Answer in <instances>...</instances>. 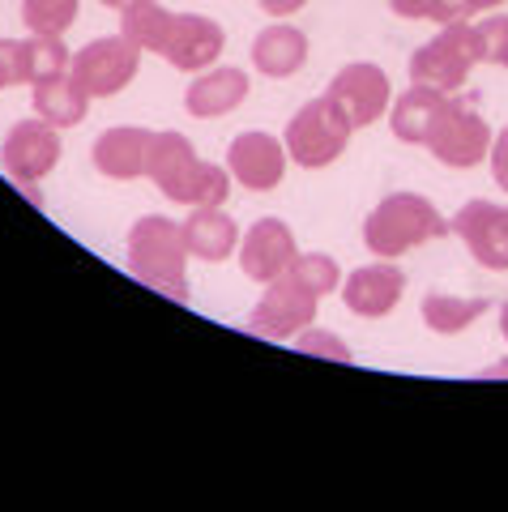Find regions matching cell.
Listing matches in <instances>:
<instances>
[{
  "label": "cell",
  "instance_id": "ffe728a7",
  "mask_svg": "<svg viewBox=\"0 0 508 512\" xmlns=\"http://www.w3.org/2000/svg\"><path fill=\"white\" fill-rule=\"evenodd\" d=\"M308 60V35L291 22H274L252 39V69L265 77H291Z\"/></svg>",
  "mask_w": 508,
  "mask_h": 512
},
{
  "label": "cell",
  "instance_id": "4dcf8cb0",
  "mask_svg": "<svg viewBox=\"0 0 508 512\" xmlns=\"http://www.w3.org/2000/svg\"><path fill=\"white\" fill-rule=\"evenodd\" d=\"M257 5L269 13V18H291V13H299L308 0H257Z\"/></svg>",
  "mask_w": 508,
  "mask_h": 512
},
{
  "label": "cell",
  "instance_id": "8992f818",
  "mask_svg": "<svg viewBox=\"0 0 508 512\" xmlns=\"http://www.w3.org/2000/svg\"><path fill=\"white\" fill-rule=\"evenodd\" d=\"M491 124L483 120L479 103L470 99V94H449V103H444V116L436 120L432 137H427V150L436 154V163L444 167H479L483 158L491 154Z\"/></svg>",
  "mask_w": 508,
  "mask_h": 512
},
{
  "label": "cell",
  "instance_id": "f546056e",
  "mask_svg": "<svg viewBox=\"0 0 508 512\" xmlns=\"http://www.w3.org/2000/svg\"><path fill=\"white\" fill-rule=\"evenodd\" d=\"M487 158H491V175H496V184L508 192V128H504V133H496Z\"/></svg>",
  "mask_w": 508,
  "mask_h": 512
},
{
  "label": "cell",
  "instance_id": "e0dca14e",
  "mask_svg": "<svg viewBox=\"0 0 508 512\" xmlns=\"http://www.w3.org/2000/svg\"><path fill=\"white\" fill-rule=\"evenodd\" d=\"M150 141L154 133L150 128H107L99 133L90 150V163L99 175L107 180H137V175H146V158H150Z\"/></svg>",
  "mask_w": 508,
  "mask_h": 512
},
{
  "label": "cell",
  "instance_id": "7a4b0ae2",
  "mask_svg": "<svg viewBox=\"0 0 508 512\" xmlns=\"http://www.w3.org/2000/svg\"><path fill=\"white\" fill-rule=\"evenodd\" d=\"M188 248L184 235L171 218L146 214L129 231V274L146 282L150 291L171 295L176 303H188Z\"/></svg>",
  "mask_w": 508,
  "mask_h": 512
},
{
  "label": "cell",
  "instance_id": "7402d4cb",
  "mask_svg": "<svg viewBox=\"0 0 508 512\" xmlns=\"http://www.w3.org/2000/svg\"><path fill=\"white\" fill-rule=\"evenodd\" d=\"M86 107H90V94L69 73L35 86V116L47 120L52 128H77L86 120Z\"/></svg>",
  "mask_w": 508,
  "mask_h": 512
},
{
  "label": "cell",
  "instance_id": "5b68a950",
  "mask_svg": "<svg viewBox=\"0 0 508 512\" xmlns=\"http://www.w3.org/2000/svg\"><path fill=\"white\" fill-rule=\"evenodd\" d=\"M351 133H355V124L342 116V107L333 103L329 94H321V99H312V103H304L295 111L282 146H287V154L304 171H321V167L338 163V158L346 154Z\"/></svg>",
  "mask_w": 508,
  "mask_h": 512
},
{
  "label": "cell",
  "instance_id": "5bb4252c",
  "mask_svg": "<svg viewBox=\"0 0 508 512\" xmlns=\"http://www.w3.org/2000/svg\"><path fill=\"white\" fill-rule=\"evenodd\" d=\"M0 64L9 73V86H39L52 77L69 73V47L60 43V35H26V39H0Z\"/></svg>",
  "mask_w": 508,
  "mask_h": 512
},
{
  "label": "cell",
  "instance_id": "277c9868",
  "mask_svg": "<svg viewBox=\"0 0 508 512\" xmlns=\"http://www.w3.org/2000/svg\"><path fill=\"white\" fill-rule=\"evenodd\" d=\"M483 35L479 26L470 22H449L440 26V35H432L415 56H410V86H427V90H440V94H457L474 64H483Z\"/></svg>",
  "mask_w": 508,
  "mask_h": 512
},
{
  "label": "cell",
  "instance_id": "1f68e13d",
  "mask_svg": "<svg viewBox=\"0 0 508 512\" xmlns=\"http://www.w3.org/2000/svg\"><path fill=\"white\" fill-rule=\"evenodd\" d=\"M504 0H457V9H462V18H474V13H487V9H500Z\"/></svg>",
  "mask_w": 508,
  "mask_h": 512
},
{
  "label": "cell",
  "instance_id": "6da1fadb",
  "mask_svg": "<svg viewBox=\"0 0 508 512\" xmlns=\"http://www.w3.org/2000/svg\"><path fill=\"white\" fill-rule=\"evenodd\" d=\"M146 175L158 184V192H163L167 201L193 205V210L197 205H222L231 192V171L197 158L193 141L184 133H154Z\"/></svg>",
  "mask_w": 508,
  "mask_h": 512
},
{
  "label": "cell",
  "instance_id": "44dd1931",
  "mask_svg": "<svg viewBox=\"0 0 508 512\" xmlns=\"http://www.w3.org/2000/svg\"><path fill=\"white\" fill-rule=\"evenodd\" d=\"M444 103H449V94L427 90V86H410L402 99H393V107H389L393 137L406 141V146H427L436 120L444 116Z\"/></svg>",
  "mask_w": 508,
  "mask_h": 512
},
{
  "label": "cell",
  "instance_id": "d6a6232c",
  "mask_svg": "<svg viewBox=\"0 0 508 512\" xmlns=\"http://www.w3.org/2000/svg\"><path fill=\"white\" fill-rule=\"evenodd\" d=\"M99 5H107V9H129V5H137V0H99Z\"/></svg>",
  "mask_w": 508,
  "mask_h": 512
},
{
  "label": "cell",
  "instance_id": "836d02e7",
  "mask_svg": "<svg viewBox=\"0 0 508 512\" xmlns=\"http://www.w3.org/2000/svg\"><path fill=\"white\" fill-rule=\"evenodd\" d=\"M500 333H504V342H508V299H504V308H500Z\"/></svg>",
  "mask_w": 508,
  "mask_h": 512
},
{
  "label": "cell",
  "instance_id": "4fadbf2b",
  "mask_svg": "<svg viewBox=\"0 0 508 512\" xmlns=\"http://www.w3.org/2000/svg\"><path fill=\"white\" fill-rule=\"evenodd\" d=\"M299 256L295 248V231L282 218H261L252 222L248 235L240 239V269L244 278L269 286L274 278H282L291 269V261Z\"/></svg>",
  "mask_w": 508,
  "mask_h": 512
},
{
  "label": "cell",
  "instance_id": "d4e9b609",
  "mask_svg": "<svg viewBox=\"0 0 508 512\" xmlns=\"http://www.w3.org/2000/svg\"><path fill=\"white\" fill-rule=\"evenodd\" d=\"M82 0H22V22L30 35H65L77 22Z\"/></svg>",
  "mask_w": 508,
  "mask_h": 512
},
{
  "label": "cell",
  "instance_id": "9c48e42d",
  "mask_svg": "<svg viewBox=\"0 0 508 512\" xmlns=\"http://www.w3.org/2000/svg\"><path fill=\"white\" fill-rule=\"evenodd\" d=\"M325 94L342 107V116L355 128L376 124L393 107V86H389L385 69H376L368 60H355V64H346V69H338Z\"/></svg>",
  "mask_w": 508,
  "mask_h": 512
},
{
  "label": "cell",
  "instance_id": "ba28073f",
  "mask_svg": "<svg viewBox=\"0 0 508 512\" xmlns=\"http://www.w3.org/2000/svg\"><path fill=\"white\" fill-rule=\"evenodd\" d=\"M137 69H141V47L124 35H103V39H90L73 56L69 77L90 99H111V94H120L133 82Z\"/></svg>",
  "mask_w": 508,
  "mask_h": 512
},
{
  "label": "cell",
  "instance_id": "30bf717a",
  "mask_svg": "<svg viewBox=\"0 0 508 512\" xmlns=\"http://www.w3.org/2000/svg\"><path fill=\"white\" fill-rule=\"evenodd\" d=\"M449 227L483 269H496V274L508 269V205L466 201L462 210L449 218Z\"/></svg>",
  "mask_w": 508,
  "mask_h": 512
},
{
  "label": "cell",
  "instance_id": "52a82bcc",
  "mask_svg": "<svg viewBox=\"0 0 508 512\" xmlns=\"http://www.w3.org/2000/svg\"><path fill=\"white\" fill-rule=\"evenodd\" d=\"M316 308H321V295L287 269L282 278L269 282L261 303L248 312V333H257V338H265V342H291L304 329H312Z\"/></svg>",
  "mask_w": 508,
  "mask_h": 512
},
{
  "label": "cell",
  "instance_id": "ac0fdd59",
  "mask_svg": "<svg viewBox=\"0 0 508 512\" xmlns=\"http://www.w3.org/2000/svg\"><path fill=\"white\" fill-rule=\"evenodd\" d=\"M248 73L244 69H205L193 77V86L184 90V107L193 111L197 120H218V116H231L235 107L248 99Z\"/></svg>",
  "mask_w": 508,
  "mask_h": 512
},
{
  "label": "cell",
  "instance_id": "e575fe53",
  "mask_svg": "<svg viewBox=\"0 0 508 512\" xmlns=\"http://www.w3.org/2000/svg\"><path fill=\"white\" fill-rule=\"evenodd\" d=\"M9 86V73H5V64H0V90H5Z\"/></svg>",
  "mask_w": 508,
  "mask_h": 512
},
{
  "label": "cell",
  "instance_id": "9a60e30c",
  "mask_svg": "<svg viewBox=\"0 0 508 512\" xmlns=\"http://www.w3.org/2000/svg\"><path fill=\"white\" fill-rule=\"evenodd\" d=\"M222 43H227V35H222V26L214 18H201V13H176L171 39L158 56L180 73H205L222 56Z\"/></svg>",
  "mask_w": 508,
  "mask_h": 512
},
{
  "label": "cell",
  "instance_id": "2e32d148",
  "mask_svg": "<svg viewBox=\"0 0 508 512\" xmlns=\"http://www.w3.org/2000/svg\"><path fill=\"white\" fill-rule=\"evenodd\" d=\"M402 291H406V274L393 261H376V265H363L355 269L351 278L342 286V303L351 308L355 316H389L393 308L402 303Z\"/></svg>",
  "mask_w": 508,
  "mask_h": 512
},
{
  "label": "cell",
  "instance_id": "cb8c5ba5",
  "mask_svg": "<svg viewBox=\"0 0 508 512\" xmlns=\"http://www.w3.org/2000/svg\"><path fill=\"white\" fill-rule=\"evenodd\" d=\"M487 312V299H462V295H444V291H432L423 299V325L432 333H462L470 329L474 320Z\"/></svg>",
  "mask_w": 508,
  "mask_h": 512
},
{
  "label": "cell",
  "instance_id": "d6986e66",
  "mask_svg": "<svg viewBox=\"0 0 508 512\" xmlns=\"http://www.w3.org/2000/svg\"><path fill=\"white\" fill-rule=\"evenodd\" d=\"M180 235H184L188 256H197L205 265L227 261L235 244H240V227H235V218L222 214V205H197V210L180 222Z\"/></svg>",
  "mask_w": 508,
  "mask_h": 512
},
{
  "label": "cell",
  "instance_id": "4316f807",
  "mask_svg": "<svg viewBox=\"0 0 508 512\" xmlns=\"http://www.w3.org/2000/svg\"><path fill=\"white\" fill-rule=\"evenodd\" d=\"M389 9L406 22H436V26H449V22H466L457 0H389Z\"/></svg>",
  "mask_w": 508,
  "mask_h": 512
},
{
  "label": "cell",
  "instance_id": "484cf974",
  "mask_svg": "<svg viewBox=\"0 0 508 512\" xmlns=\"http://www.w3.org/2000/svg\"><path fill=\"white\" fill-rule=\"evenodd\" d=\"M291 274L304 282V286H312L321 299L329 291H338V282H342L338 265H333V256H325V252H299L295 261H291Z\"/></svg>",
  "mask_w": 508,
  "mask_h": 512
},
{
  "label": "cell",
  "instance_id": "3957f363",
  "mask_svg": "<svg viewBox=\"0 0 508 512\" xmlns=\"http://www.w3.org/2000/svg\"><path fill=\"white\" fill-rule=\"evenodd\" d=\"M453 227L440 218V210L419 192H393L363 218V244L372 256H402L419 244L444 239Z\"/></svg>",
  "mask_w": 508,
  "mask_h": 512
},
{
  "label": "cell",
  "instance_id": "f1b7e54d",
  "mask_svg": "<svg viewBox=\"0 0 508 512\" xmlns=\"http://www.w3.org/2000/svg\"><path fill=\"white\" fill-rule=\"evenodd\" d=\"M295 346L304 350V355H321V359H333V363H351V350H346V342L329 338V333H316V329L299 333Z\"/></svg>",
  "mask_w": 508,
  "mask_h": 512
},
{
  "label": "cell",
  "instance_id": "7c38bea8",
  "mask_svg": "<svg viewBox=\"0 0 508 512\" xmlns=\"http://www.w3.org/2000/svg\"><path fill=\"white\" fill-rule=\"evenodd\" d=\"M287 146L269 133H240L227 146V171L231 180L248 192H269L287 175Z\"/></svg>",
  "mask_w": 508,
  "mask_h": 512
},
{
  "label": "cell",
  "instance_id": "8fae6325",
  "mask_svg": "<svg viewBox=\"0 0 508 512\" xmlns=\"http://www.w3.org/2000/svg\"><path fill=\"white\" fill-rule=\"evenodd\" d=\"M0 163H5V171L30 192V184H39L43 175L60 163V128H52L39 116L18 120L9 128L5 146H0Z\"/></svg>",
  "mask_w": 508,
  "mask_h": 512
},
{
  "label": "cell",
  "instance_id": "603a6c76",
  "mask_svg": "<svg viewBox=\"0 0 508 512\" xmlns=\"http://www.w3.org/2000/svg\"><path fill=\"white\" fill-rule=\"evenodd\" d=\"M120 35L133 39L141 52H163L167 39H171V26H176V13L163 9L158 0H137V5L120 9Z\"/></svg>",
  "mask_w": 508,
  "mask_h": 512
},
{
  "label": "cell",
  "instance_id": "83f0119b",
  "mask_svg": "<svg viewBox=\"0 0 508 512\" xmlns=\"http://www.w3.org/2000/svg\"><path fill=\"white\" fill-rule=\"evenodd\" d=\"M479 35H483V52L491 64L508 69V18H483L479 22Z\"/></svg>",
  "mask_w": 508,
  "mask_h": 512
}]
</instances>
